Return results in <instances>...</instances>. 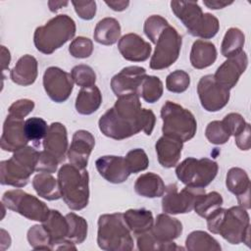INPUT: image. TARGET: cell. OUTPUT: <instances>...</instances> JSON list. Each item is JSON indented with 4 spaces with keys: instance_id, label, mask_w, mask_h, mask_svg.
I'll return each mask as SVG.
<instances>
[{
    "instance_id": "obj_1",
    "label": "cell",
    "mask_w": 251,
    "mask_h": 251,
    "mask_svg": "<svg viewBox=\"0 0 251 251\" xmlns=\"http://www.w3.org/2000/svg\"><path fill=\"white\" fill-rule=\"evenodd\" d=\"M137 93L118 97L114 106L99 119L100 131L107 137L123 140L143 131L151 135L156 123L152 110L141 108Z\"/></svg>"
},
{
    "instance_id": "obj_2",
    "label": "cell",
    "mask_w": 251,
    "mask_h": 251,
    "mask_svg": "<svg viewBox=\"0 0 251 251\" xmlns=\"http://www.w3.org/2000/svg\"><path fill=\"white\" fill-rule=\"evenodd\" d=\"M209 231L220 234L230 244L245 243L250 246V218L247 209L232 206L218 208L207 218Z\"/></svg>"
},
{
    "instance_id": "obj_3",
    "label": "cell",
    "mask_w": 251,
    "mask_h": 251,
    "mask_svg": "<svg viewBox=\"0 0 251 251\" xmlns=\"http://www.w3.org/2000/svg\"><path fill=\"white\" fill-rule=\"evenodd\" d=\"M58 182L62 198L71 210H82L88 205L89 175L85 169L65 164L58 172Z\"/></svg>"
},
{
    "instance_id": "obj_4",
    "label": "cell",
    "mask_w": 251,
    "mask_h": 251,
    "mask_svg": "<svg viewBox=\"0 0 251 251\" xmlns=\"http://www.w3.org/2000/svg\"><path fill=\"white\" fill-rule=\"evenodd\" d=\"M171 8L192 36L210 39L220 29L219 20L210 13H203L197 2L172 1Z\"/></svg>"
},
{
    "instance_id": "obj_5",
    "label": "cell",
    "mask_w": 251,
    "mask_h": 251,
    "mask_svg": "<svg viewBox=\"0 0 251 251\" xmlns=\"http://www.w3.org/2000/svg\"><path fill=\"white\" fill-rule=\"evenodd\" d=\"M97 244L106 251H128L134 247L131 231L124 219V214L101 215L98 219Z\"/></svg>"
},
{
    "instance_id": "obj_6",
    "label": "cell",
    "mask_w": 251,
    "mask_h": 251,
    "mask_svg": "<svg viewBox=\"0 0 251 251\" xmlns=\"http://www.w3.org/2000/svg\"><path fill=\"white\" fill-rule=\"evenodd\" d=\"M75 30V23L70 16L57 15L44 25L36 27L33 34L34 46L39 52L50 55L71 40Z\"/></svg>"
},
{
    "instance_id": "obj_7",
    "label": "cell",
    "mask_w": 251,
    "mask_h": 251,
    "mask_svg": "<svg viewBox=\"0 0 251 251\" xmlns=\"http://www.w3.org/2000/svg\"><path fill=\"white\" fill-rule=\"evenodd\" d=\"M39 153L31 146H25L0 163V183L17 188L25 186L35 172Z\"/></svg>"
},
{
    "instance_id": "obj_8",
    "label": "cell",
    "mask_w": 251,
    "mask_h": 251,
    "mask_svg": "<svg viewBox=\"0 0 251 251\" xmlns=\"http://www.w3.org/2000/svg\"><path fill=\"white\" fill-rule=\"evenodd\" d=\"M161 118L164 135L179 139L182 142L194 137L197 130V122L189 110L175 102L166 101L161 109Z\"/></svg>"
},
{
    "instance_id": "obj_9",
    "label": "cell",
    "mask_w": 251,
    "mask_h": 251,
    "mask_svg": "<svg viewBox=\"0 0 251 251\" xmlns=\"http://www.w3.org/2000/svg\"><path fill=\"white\" fill-rule=\"evenodd\" d=\"M219 171L217 162L209 158H186L176 168L177 178L185 185L203 187L209 185Z\"/></svg>"
},
{
    "instance_id": "obj_10",
    "label": "cell",
    "mask_w": 251,
    "mask_h": 251,
    "mask_svg": "<svg viewBox=\"0 0 251 251\" xmlns=\"http://www.w3.org/2000/svg\"><path fill=\"white\" fill-rule=\"evenodd\" d=\"M2 204L7 209L30 221L41 223L47 218L50 211L43 201L22 189H12L4 192Z\"/></svg>"
},
{
    "instance_id": "obj_11",
    "label": "cell",
    "mask_w": 251,
    "mask_h": 251,
    "mask_svg": "<svg viewBox=\"0 0 251 251\" xmlns=\"http://www.w3.org/2000/svg\"><path fill=\"white\" fill-rule=\"evenodd\" d=\"M181 44V35L174 26L168 25L156 42V48L150 60V68L159 71L172 66L178 59Z\"/></svg>"
},
{
    "instance_id": "obj_12",
    "label": "cell",
    "mask_w": 251,
    "mask_h": 251,
    "mask_svg": "<svg viewBox=\"0 0 251 251\" xmlns=\"http://www.w3.org/2000/svg\"><path fill=\"white\" fill-rule=\"evenodd\" d=\"M206 193L203 187L185 186L178 191L176 183L166 187L162 199V210L166 214H186L194 209L197 200Z\"/></svg>"
},
{
    "instance_id": "obj_13",
    "label": "cell",
    "mask_w": 251,
    "mask_h": 251,
    "mask_svg": "<svg viewBox=\"0 0 251 251\" xmlns=\"http://www.w3.org/2000/svg\"><path fill=\"white\" fill-rule=\"evenodd\" d=\"M201 106L208 112L222 110L229 101V90L219 84L213 75L202 76L197 85Z\"/></svg>"
},
{
    "instance_id": "obj_14",
    "label": "cell",
    "mask_w": 251,
    "mask_h": 251,
    "mask_svg": "<svg viewBox=\"0 0 251 251\" xmlns=\"http://www.w3.org/2000/svg\"><path fill=\"white\" fill-rule=\"evenodd\" d=\"M44 90L51 100L56 103L67 101L74 88L71 74L58 67H49L43 75Z\"/></svg>"
},
{
    "instance_id": "obj_15",
    "label": "cell",
    "mask_w": 251,
    "mask_h": 251,
    "mask_svg": "<svg viewBox=\"0 0 251 251\" xmlns=\"http://www.w3.org/2000/svg\"><path fill=\"white\" fill-rule=\"evenodd\" d=\"M146 75V70L142 67H126L112 77L111 88L117 97L131 93L138 94L141 83Z\"/></svg>"
},
{
    "instance_id": "obj_16",
    "label": "cell",
    "mask_w": 251,
    "mask_h": 251,
    "mask_svg": "<svg viewBox=\"0 0 251 251\" xmlns=\"http://www.w3.org/2000/svg\"><path fill=\"white\" fill-rule=\"evenodd\" d=\"M248 65L247 54L242 51L238 55L227 58L216 71L214 77L216 81L230 90L238 82L240 75L245 72Z\"/></svg>"
},
{
    "instance_id": "obj_17",
    "label": "cell",
    "mask_w": 251,
    "mask_h": 251,
    "mask_svg": "<svg viewBox=\"0 0 251 251\" xmlns=\"http://www.w3.org/2000/svg\"><path fill=\"white\" fill-rule=\"evenodd\" d=\"M95 138L87 130H76L68 149V159L70 163L79 169H85L88 164L89 156L94 148Z\"/></svg>"
},
{
    "instance_id": "obj_18",
    "label": "cell",
    "mask_w": 251,
    "mask_h": 251,
    "mask_svg": "<svg viewBox=\"0 0 251 251\" xmlns=\"http://www.w3.org/2000/svg\"><path fill=\"white\" fill-rule=\"evenodd\" d=\"M95 166L102 177L115 184L126 181L131 174L126 160L123 156H102L96 160Z\"/></svg>"
},
{
    "instance_id": "obj_19",
    "label": "cell",
    "mask_w": 251,
    "mask_h": 251,
    "mask_svg": "<svg viewBox=\"0 0 251 251\" xmlns=\"http://www.w3.org/2000/svg\"><path fill=\"white\" fill-rule=\"evenodd\" d=\"M24 119L16 118L8 115L1 135V149L8 152H16L17 150L26 146L28 139L25 133Z\"/></svg>"
},
{
    "instance_id": "obj_20",
    "label": "cell",
    "mask_w": 251,
    "mask_h": 251,
    "mask_svg": "<svg viewBox=\"0 0 251 251\" xmlns=\"http://www.w3.org/2000/svg\"><path fill=\"white\" fill-rule=\"evenodd\" d=\"M118 49L127 61L144 62L151 54V45L136 33H126L119 39Z\"/></svg>"
},
{
    "instance_id": "obj_21",
    "label": "cell",
    "mask_w": 251,
    "mask_h": 251,
    "mask_svg": "<svg viewBox=\"0 0 251 251\" xmlns=\"http://www.w3.org/2000/svg\"><path fill=\"white\" fill-rule=\"evenodd\" d=\"M68 132L65 126L58 122L52 123L43 138L44 150L62 163L68 153Z\"/></svg>"
},
{
    "instance_id": "obj_22",
    "label": "cell",
    "mask_w": 251,
    "mask_h": 251,
    "mask_svg": "<svg viewBox=\"0 0 251 251\" xmlns=\"http://www.w3.org/2000/svg\"><path fill=\"white\" fill-rule=\"evenodd\" d=\"M226 185L236 196L239 206L245 209L250 208V179L243 169L230 168L226 174Z\"/></svg>"
},
{
    "instance_id": "obj_23",
    "label": "cell",
    "mask_w": 251,
    "mask_h": 251,
    "mask_svg": "<svg viewBox=\"0 0 251 251\" xmlns=\"http://www.w3.org/2000/svg\"><path fill=\"white\" fill-rule=\"evenodd\" d=\"M182 147L183 142L181 140L167 135L161 136L155 144L160 165L166 169L176 166L180 159Z\"/></svg>"
},
{
    "instance_id": "obj_24",
    "label": "cell",
    "mask_w": 251,
    "mask_h": 251,
    "mask_svg": "<svg viewBox=\"0 0 251 251\" xmlns=\"http://www.w3.org/2000/svg\"><path fill=\"white\" fill-rule=\"evenodd\" d=\"M152 235L159 241L171 242L182 233V224L176 218L159 214L150 229Z\"/></svg>"
},
{
    "instance_id": "obj_25",
    "label": "cell",
    "mask_w": 251,
    "mask_h": 251,
    "mask_svg": "<svg viewBox=\"0 0 251 251\" xmlns=\"http://www.w3.org/2000/svg\"><path fill=\"white\" fill-rule=\"evenodd\" d=\"M38 75L37 60L31 55H24L16 63L10 72V77L13 82L19 85L27 86L32 84Z\"/></svg>"
},
{
    "instance_id": "obj_26",
    "label": "cell",
    "mask_w": 251,
    "mask_h": 251,
    "mask_svg": "<svg viewBox=\"0 0 251 251\" xmlns=\"http://www.w3.org/2000/svg\"><path fill=\"white\" fill-rule=\"evenodd\" d=\"M216 59L217 49L212 42L202 39L193 42L190 51V63L194 69L208 68L215 63Z\"/></svg>"
},
{
    "instance_id": "obj_27",
    "label": "cell",
    "mask_w": 251,
    "mask_h": 251,
    "mask_svg": "<svg viewBox=\"0 0 251 251\" xmlns=\"http://www.w3.org/2000/svg\"><path fill=\"white\" fill-rule=\"evenodd\" d=\"M42 226L51 237L52 250L60 241L67 239L69 223L66 216H63L58 210H50L47 218L42 222Z\"/></svg>"
},
{
    "instance_id": "obj_28",
    "label": "cell",
    "mask_w": 251,
    "mask_h": 251,
    "mask_svg": "<svg viewBox=\"0 0 251 251\" xmlns=\"http://www.w3.org/2000/svg\"><path fill=\"white\" fill-rule=\"evenodd\" d=\"M134 190L142 197L156 198L164 195L166 186L159 175L146 173L137 177L134 183Z\"/></svg>"
},
{
    "instance_id": "obj_29",
    "label": "cell",
    "mask_w": 251,
    "mask_h": 251,
    "mask_svg": "<svg viewBox=\"0 0 251 251\" xmlns=\"http://www.w3.org/2000/svg\"><path fill=\"white\" fill-rule=\"evenodd\" d=\"M124 219L130 231L135 235L149 231L154 225L152 212L144 208L126 210L124 213Z\"/></svg>"
},
{
    "instance_id": "obj_30",
    "label": "cell",
    "mask_w": 251,
    "mask_h": 251,
    "mask_svg": "<svg viewBox=\"0 0 251 251\" xmlns=\"http://www.w3.org/2000/svg\"><path fill=\"white\" fill-rule=\"evenodd\" d=\"M101 103L102 94L96 85L81 87L75 99V110L80 115H91L99 109Z\"/></svg>"
},
{
    "instance_id": "obj_31",
    "label": "cell",
    "mask_w": 251,
    "mask_h": 251,
    "mask_svg": "<svg viewBox=\"0 0 251 251\" xmlns=\"http://www.w3.org/2000/svg\"><path fill=\"white\" fill-rule=\"evenodd\" d=\"M121 36V25L115 18H104L100 20L95 28L93 37L94 40L102 45H113Z\"/></svg>"
},
{
    "instance_id": "obj_32",
    "label": "cell",
    "mask_w": 251,
    "mask_h": 251,
    "mask_svg": "<svg viewBox=\"0 0 251 251\" xmlns=\"http://www.w3.org/2000/svg\"><path fill=\"white\" fill-rule=\"evenodd\" d=\"M32 186L40 197L53 201L62 197L58 179H56L51 174L39 173L34 176L32 179Z\"/></svg>"
},
{
    "instance_id": "obj_33",
    "label": "cell",
    "mask_w": 251,
    "mask_h": 251,
    "mask_svg": "<svg viewBox=\"0 0 251 251\" xmlns=\"http://www.w3.org/2000/svg\"><path fill=\"white\" fill-rule=\"evenodd\" d=\"M185 247L189 251H220V243L208 232L194 230L185 239Z\"/></svg>"
},
{
    "instance_id": "obj_34",
    "label": "cell",
    "mask_w": 251,
    "mask_h": 251,
    "mask_svg": "<svg viewBox=\"0 0 251 251\" xmlns=\"http://www.w3.org/2000/svg\"><path fill=\"white\" fill-rule=\"evenodd\" d=\"M245 43L244 33L237 27H230L226 30L221 45L222 55L226 58H230L238 55L243 50Z\"/></svg>"
},
{
    "instance_id": "obj_35",
    "label": "cell",
    "mask_w": 251,
    "mask_h": 251,
    "mask_svg": "<svg viewBox=\"0 0 251 251\" xmlns=\"http://www.w3.org/2000/svg\"><path fill=\"white\" fill-rule=\"evenodd\" d=\"M66 219L69 223V232L67 239L74 244L82 243L87 236V222L82 217L75 213L67 214Z\"/></svg>"
},
{
    "instance_id": "obj_36",
    "label": "cell",
    "mask_w": 251,
    "mask_h": 251,
    "mask_svg": "<svg viewBox=\"0 0 251 251\" xmlns=\"http://www.w3.org/2000/svg\"><path fill=\"white\" fill-rule=\"evenodd\" d=\"M224 203L222 195L217 191H212L208 194L202 195L194 206L195 213L201 218L207 219L212 213H214L218 208L222 207Z\"/></svg>"
},
{
    "instance_id": "obj_37",
    "label": "cell",
    "mask_w": 251,
    "mask_h": 251,
    "mask_svg": "<svg viewBox=\"0 0 251 251\" xmlns=\"http://www.w3.org/2000/svg\"><path fill=\"white\" fill-rule=\"evenodd\" d=\"M163 91V82L158 76L146 75L141 83L138 95L148 103H155L162 97Z\"/></svg>"
},
{
    "instance_id": "obj_38",
    "label": "cell",
    "mask_w": 251,
    "mask_h": 251,
    "mask_svg": "<svg viewBox=\"0 0 251 251\" xmlns=\"http://www.w3.org/2000/svg\"><path fill=\"white\" fill-rule=\"evenodd\" d=\"M137 248L140 251H156V250H178L182 249L176 245L175 242H162L157 240L149 231L137 235Z\"/></svg>"
},
{
    "instance_id": "obj_39",
    "label": "cell",
    "mask_w": 251,
    "mask_h": 251,
    "mask_svg": "<svg viewBox=\"0 0 251 251\" xmlns=\"http://www.w3.org/2000/svg\"><path fill=\"white\" fill-rule=\"evenodd\" d=\"M27 241L34 250H52L51 237L44 226L34 225L27 230Z\"/></svg>"
},
{
    "instance_id": "obj_40",
    "label": "cell",
    "mask_w": 251,
    "mask_h": 251,
    "mask_svg": "<svg viewBox=\"0 0 251 251\" xmlns=\"http://www.w3.org/2000/svg\"><path fill=\"white\" fill-rule=\"evenodd\" d=\"M25 133L28 141L37 142L45 137L49 126L42 118L32 117L25 121Z\"/></svg>"
},
{
    "instance_id": "obj_41",
    "label": "cell",
    "mask_w": 251,
    "mask_h": 251,
    "mask_svg": "<svg viewBox=\"0 0 251 251\" xmlns=\"http://www.w3.org/2000/svg\"><path fill=\"white\" fill-rule=\"evenodd\" d=\"M205 135L209 142L216 145L225 144L231 136L222 121H213L209 123L205 129Z\"/></svg>"
},
{
    "instance_id": "obj_42",
    "label": "cell",
    "mask_w": 251,
    "mask_h": 251,
    "mask_svg": "<svg viewBox=\"0 0 251 251\" xmlns=\"http://www.w3.org/2000/svg\"><path fill=\"white\" fill-rule=\"evenodd\" d=\"M168 25H170V24L165 18L159 15H152L146 19L143 26V31L146 36L151 40V42L156 44L160 34Z\"/></svg>"
},
{
    "instance_id": "obj_43",
    "label": "cell",
    "mask_w": 251,
    "mask_h": 251,
    "mask_svg": "<svg viewBox=\"0 0 251 251\" xmlns=\"http://www.w3.org/2000/svg\"><path fill=\"white\" fill-rule=\"evenodd\" d=\"M71 75L74 82L80 87H89L95 85L96 74L88 65L80 64L75 66L72 69Z\"/></svg>"
},
{
    "instance_id": "obj_44",
    "label": "cell",
    "mask_w": 251,
    "mask_h": 251,
    "mask_svg": "<svg viewBox=\"0 0 251 251\" xmlns=\"http://www.w3.org/2000/svg\"><path fill=\"white\" fill-rule=\"evenodd\" d=\"M190 84L189 75L182 71L176 70L168 75L166 78V87L169 91L173 93H182L184 92Z\"/></svg>"
},
{
    "instance_id": "obj_45",
    "label": "cell",
    "mask_w": 251,
    "mask_h": 251,
    "mask_svg": "<svg viewBox=\"0 0 251 251\" xmlns=\"http://www.w3.org/2000/svg\"><path fill=\"white\" fill-rule=\"evenodd\" d=\"M126 160L131 174L142 172L148 168L149 159L146 152L141 148H135L127 152Z\"/></svg>"
},
{
    "instance_id": "obj_46",
    "label": "cell",
    "mask_w": 251,
    "mask_h": 251,
    "mask_svg": "<svg viewBox=\"0 0 251 251\" xmlns=\"http://www.w3.org/2000/svg\"><path fill=\"white\" fill-rule=\"evenodd\" d=\"M69 52L75 58H88L93 52V42L87 37L78 36L71 42L69 46Z\"/></svg>"
},
{
    "instance_id": "obj_47",
    "label": "cell",
    "mask_w": 251,
    "mask_h": 251,
    "mask_svg": "<svg viewBox=\"0 0 251 251\" xmlns=\"http://www.w3.org/2000/svg\"><path fill=\"white\" fill-rule=\"evenodd\" d=\"M58 164H60L59 161L53 155L45 150L40 151L35 172L53 174L57 171Z\"/></svg>"
},
{
    "instance_id": "obj_48",
    "label": "cell",
    "mask_w": 251,
    "mask_h": 251,
    "mask_svg": "<svg viewBox=\"0 0 251 251\" xmlns=\"http://www.w3.org/2000/svg\"><path fill=\"white\" fill-rule=\"evenodd\" d=\"M34 109V102L30 99H20L15 101L8 109L10 116L24 119Z\"/></svg>"
},
{
    "instance_id": "obj_49",
    "label": "cell",
    "mask_w": 251,
    "mask_h": 251,
    "mask_svg": "<svg viewBox=\"0 0 251 251\" xmlns=\"http://www.w3.org/2000/svg\"><path fill=\"white\" fill-rule=\"evenodd\" d=\"M222 122L225 124V126L227 128L230 135H233V136L238 134L245 127V126L247 124L246 121L244 120V118L238 113L227 114L222 120Z\"/></svg>"
},
{
    "instance_id": "obj_50",
    "label": "cell",
    "mask_w": 251,
    "mask_h": 251,
    "mask_svg": "<svg viewBox=\"0 0 251 251\" xmlns=\"http://www.w3.org/2000/svg\"><path fill=\"white\" fill-rule=\"evenodd\" d=\"M75 13L82 20H92L96 14L95 1H72Z\"/></svg>"
},
{
    "instance_id": "obj_51",
    "label": "cell",
    "mask_w": 251,
    "mask_h": 251,
    "mask_svg": "<svg viewBox=\"0 0 251 251\" xmlns=\"http://www.w3.org/2000/svg\"><path fill=\"white\" fill-rule=\"evenodd\" d=\"M234 141L236 146L240 150L247 151L251 147V141H250V125L247 123L245 127L234 136Z\"/></svg>"
},
{
    "instance_id": "obj_52",
    "label": "cell",
    "mask_w": 251,
    "mask_h": 251,
    "mask_svg": "<svg viewBox=\"0 0 251 251\" xmlns=\"http://www.w3.org/2000/svg\"><path fill=\"white\" fill-rule=\"evenodd\" d=\"M105 4L116 12H122L129 6V1L127 0H114V1H105Z\"/></svg>"
},
{
    "instance_id": "obj_53",
    "label": "cell",
    "mask_w": 251,
    "mask_h": 251,
    "mask_svg": "<svg viewBox=\"0 0 251 251\" xmlns=\"http://www.w3.org/2000/svg\"><path fill=\"white\" fill-rule=\"evenodd\" d=\"M232 3H233L232 1H223V0H204L203 1V4L212 10L223 9Z\"/></svg>"
},
{
    "instance_id": "obj_54",
    "label": "cell",
    "mask_w": 251,
    "mask_h": 251,
    "mask_svg": "<svg viewBox=\"0 0 251 251\" xmlns=\"http://www.w3.org/2000/svg\"><path fill=\"white\" fill-rule=\"evenodd\" d=\"M11 61V55L10 51L5 47L1 46V65H2V72H5L6 69H8L9 64Z\"/></svg>"
},
{
    "instance_id": "obj_55",
    "label": "cell",
    "mask_w": 251,
    "mask_h": 251,
    "mask_svg": "<svg viewBox=\"0 0 251 251\" xmlns=\"http://www.w3.org/2000/svg\"><path fill=\"white\" fill-rule=\"evenodd\" d=\"M69 4L68 1H48V6H49V9L51 12L55 13L57 12L58 10H60L61 8L67 6Z\"/></svg>"
},
{
    "instance_id": "obj_56",
    "label": "cell",
    "mask_w": 251,
    "mask_h": 251,
    "mask_svg": "<svg viewBox=\"0 0 251 251\" xmlns=\"http://www.w3.org/2000/svg\"><path fill=\"white\" fill-rule=\"evenodd\" d=\"M11 245V238L8 232H6L3 228L1 229V249L5 250L9 248Z\"/></svg>"
}]
</instances>
